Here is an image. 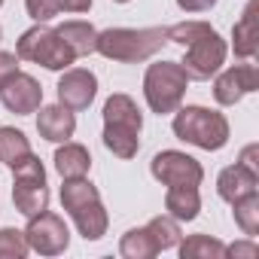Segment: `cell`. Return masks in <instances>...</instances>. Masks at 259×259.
<instances>
[{
    "mask_svg": "<svg viewBox=\"0 0 259 259\" xmlns=\"http://www.w3.org/2000/svg\"><path fill=\"white\" fill-rule=\"evenodd\" d=\"M165 43H168V28H107L98 31L95 52L110 61L141 64L153 58Z\"/></svg>",
    "mask_w": 259,
    "mask_h": 259,
    "instance_id": "obj_1",
    "label": "cell"
},
{
    "mask_svg": "<svg viewBox=\"0 0 259 259\" xmlns=\"http://www.w3.org/2000/svg\"><path fill=\"white\" fill-rule=\"evenodd\" d=\"M171 128L183 144H192L207 153H217L229 144V119L210 107H177Z\"/></svg>",
    "mask_w": 259,
    "mask_h": 259,
    "instance_id": "obj_2",
    "label": "cell"
},
{
    "mask_svg": "<svg viewBox=\"0 0 259 259\" xmlns=\"http://www.w3.org/2000/svg\"><path fill=\"white\" fill-rule=\"evenodd\" d=\"M186 85H189V76L180 67V61H156V64H150L147 73H144V98H147V107L153 113H159V116L174 113L183 104Z\"/></svg>",
    "mask_w": 259,
    "mask_h": 259,
    "instance_id": "obj_3",
    "label": "cell"
},
{
    "mask_svg": "<svg viewBox=\"0 0 259 259\" xmlns=\"http://www.w3.org/2000/svg\"><path fill=\"white\" fill-rule=\"evenodd\" d=\"M16 55L22 61L31 64H43L46 70H67L76 55L70 52V46L55 34V28H49L46 22H37L34 28H28L19 43H16Z\"/></svg>",
    "mask_w": 259,
    "mask_h": 259,
    "instance_id": "obj_4",
    "label": "cell"
},
{
    "mask_svg": "<svg viewBox=\"0 0 259 259\" xmlns=\"http://www.w3.org/2000/svg\"><path fill=\"white\" fill-rule=\"evenodd\" d=\"M13 204L22 217H37L49 210V186H46V168L43 162L31 153L25 162L13 168Z\"/></svg>",
    "mask_w": 259,
    "mask_h": 259,
    "instance_id": "obj_5",
    "label": "cell"
},
{
    "mask_svg": "<svg viewBox=\"0 0 259 259\" xmlns=\"http://www.w3.org/2000/svg\"><path fill=\"white\" fill-rule=\"evenodd\" d=\"M183 49H186V55H183L180 67L186 70L189 79H201V82L210 79L213 73H220L223 64H226V55H229V46L217 31L204 34L201 40H195V43H189Z\"/></svg>",
    "mask_w": 259,
    "mask_h": 259,
    "instance_id": "obj_6",
    "label": "cell"
},
{
    "mask_svg": "<svg viewBox=\"0 0 259 259\" xmlns=\"http://www.w3.org/2000/svg\"><path fill=\"white\" fill-rule=\"evenodd\" d=\"M150 174L162 186H201V180H204L201 162L192 159L189 153H180V150L156 153L153 162H150Z\"/></svg>",
    "mask_w": 259,
    "mask_h": 259,
    "instance_id": "obj_7",
    "label": "cell"
},
{
    "mask_svg": "<svg viewBox=\"0 0 259 259\" xmlns=\"http://www.w3.org/2000/svg\"><path fill=\"white\" fill-rule=\"evenodd\" d=\"M25 238H28V247L34 253H40V256H58L70 244V229H67V223L58 213L43 210L37 217H28Z\"/></svg>",
    "mask_w": 259,
    "mask_h": 259,
    "instance_id": "obj_8",
    "label": "cell"
},
{
    "mask_svg": "<svg viewBox=\"0 0 259 259\" xmlns=\"http://www.w3.org/2000/svg\"><path fill=\"white\" fill-rule=\"evenodd\" d=\"M55 89H58V104L79 113V110L92 107V101L98 95V76L92 70H85V67H67Z\"/></svg>",
    "mask_w": 259,
    "mask_h": 259,
    "instance_id": "obj_9",
    "label": "cell"
},
{
    "mask_svg": "<svg viewBox=\"0 0 259 259\" xmlns=\"http://www.w3.org/2000/svg\"><path fill=\"white\" fill-rule=\"evenodd\" d=\"M213 76H217L213 79V98L223 107H235L244 95L259 89V73L253 64H235V67H226L223 73H213Z\"/></svg>",
    "mask_w": 259,
    "mask_h": 259,
    "instance_id": "obj_10",
    "label": "cell"
},
{
    "mask_svg": "<svg viewBox=\"0 0 259 259\" xmlns=\"http://www.w3.org/2000/svg\"><path fill=\"white\" fill-rule=\"evenodd\" d=\"M0 104H4L10 113H16V116L37 113L40 104H43V89H40V82L31 73L19 70L16 76H10L4 85H0Z\"/></svg>",
    "mask_w": 259,
    "mask_h": 259,
    "instance_id": "obj_11",
    "label": "cell"
},
{
    "mask_svg": "<svg viewBox=\"0 0 259 259\" xmlns=\"http://www.w3.org/2000/svg\"><path fill=\"white\" fill-rule=\"evenodd\" d=\"M37 132H40V138L49 141V144H64V141H70L73 132H76V116H73V110H67L64 104H49V107L40 104Z\"/></svg>",
    "mask_w": 259,
    "mask_h": 259,
    "instance_id": "obj_12",
    "label": "cell"
},
{
    "mask_svg": "<svg viewBox=\"0 0 259 259\" xmlns=\"http://www.w3.org/2000/svg\"><path fill=\"white\" fill-rule=\"evenodd\" d=\"M256 186H259V174H253V171H247L244 165H229V168H223L220 171V177H217V192H220V198L223 201H238V198H244V195H250V192H256Z\"/></svg>",
    "mask_w": 259,
    "mask_h": 259,
    "instance_id": "obj_13",
    "label": "cell"
},
{
    "mask_svg": "<svg viewBox=\"0 0 259 259\" xmlns=\"http://www.w3.org/2000/svg\"><path fill=\"white\" fill-rule=\"evenodd\" d=\"M259 13V0H250L247 4V10L241 13V19L235 22V28H232V49H235V55L238 58H253L256 55V49H259V31H256V16Z\"/></svg>",
    "mask_w": 259,
    "mask_h": 259,
    "instance_id": "obj_14",
    "label": "cell"
},
{
    "mask_svg": "<svg viewBox=\"0 0 259 259\" xmlns=\"http://www.w3.org/2000/svg\"><path fill=\"white\" fill-rule=\"evenodd\" d=\"M55 171L61 174V180H76V177H85L89 174V168H92V156H89V150L82 147V144H70V141H64V144H58V150H55Z\"/></svg>",
    "mask_w": 259,
    "mask_h": 259,
    "instance_id": "obj_15",
    "label": "cell"
},
{
    "mask_svg": "<svg viewBox=\"0 0 259 259\" xmlns=\"http://www.w3.org/2000/svg\"><path fill=\"white\" fill-rule=\"evenodd\" d=\"M165 210L177 223H192L201 213L198 186H168V192H165Z\"/></svg>",
    "mask_w": 259,
    "mask_h": 259,
    "instance_id": "obj_16",
    "label": "cell"
},
{
    "mask_svg": "<svg viewBox=\"0 0 259 259\" xmlns=\"http://www.w3.org/2000/svg\"><path fill=\"white\" fill-rule=\"evenodd\" d=\"M104 125H119V128H132V132H141L144 128V116L135 104V98L128 95H110L104 104Z\"/></svg>",
    "mask_w": 259,
    "mask_h": 259,
    "instance_id": "obj_17",
    "label": "cell"
},
{
    "mask_svg": "<svg viewBox=\"0 0 259 259\" xmlns=\"http://www.w3.org/2000/svg\"><path fill=\"white\" fill-rule=\"evenodd\" d=\"M70 217H73V223H76V229H79V235H82L85 241H101V238L107 235L110 217H107V207L101 204V198H95V201H89V204L70 210Z\"/></svg>",
    "mask_w": 259,
    "mask_h": 259,
    "instance_id": "obj_18",
    "label": "cell"
},
{
    "mask_svg": "<svg viewBox=\"0 0 259 259\" xmlns=\"http://www.w3.org/2000/svg\"><path fill=\"white\" fill-rule=\"evenodd\" d=\"M55 34L70 46V52H73L76 58H79V55H92V52H95L98 31H95L89 22H79V19L64 22V25H58V28H55Z\"/></svg>",
    "mask_w": 259,
    "mask_h": 259,
    "instance_id": "obj_19",
    "label": "cell"
},
{
    "mask_svg": "<svg viewBox=\"0 0 259 259\" xmlns=\"http://www.w3.org/2000/svg\"><path fill=\"white\" fill-rule=\"evenodd\" d=\"M28 156H31V141L25 138V132L13 125H0V162L7 168H16Z\"/></svg>",
    "mask_w": 259,
    "mask_h": 259,
    "instance_id": "obj_20",
    "label": "cell"
},
{
    "mask_svg": "<svg viewBox=\"0 0 259 259\" xmlns=\"http://www.w3.org/2000/svg\"><path fill=\"white\" fill-rule=\"evenodd\" d=\"M104 147L119 159H135L141 150V132L119 128V125H104Z\"/></svg>",
    "mask_w": 259,
    "mask_h": 259,
    "instance_id": "obj_21",
    "label": "cell"
},
{
    "mask_svg": "<svg viewBox=\"0 0 259 259\" xmlns=\"http://www.w3.org/2000/svg\"><path fill=\"white\" fill-rule=\"evenodd\" d=\"M177 253L183 259H223L226 256V244L217 241L213 235H189L186 241L180 238Z\"/></svg>",
    "mask_w": 259,
    "mask_h": 259,
    "instance_id": "obj_22",
    "label": "cell"
},
{
    "mask_svg": "<svg viewBox=\"0 0 259 259\" xmlns=\"http://www.w3.org/2000/svg\"><path fill=\"white\" fill-rule=\"evenodd\" d=\"M119 253H122L125 259H153V256L159 253V247H156L153 235H150L147 226H144V229H128V232L122 235Z\"/></svg>",
    "mask_w": 259,
    "mask_h": 259,
    "instance_id": "obj_23",
    "label": "cell"
},
{
    "mask_svg": "<svg viewBox=\"0 0 259 259\" xmlns=\"http://www.w3.org/2000/svg\"><path fill=\"white\" fill-rule=\"evenodd\" d=\"M95 198H101V192H98V186H92L85 177L64 180V186H61V204H64L67 213L76 210V207H82V204H89V201H95Z\"/></svg>",
    "mask_w": 259,
    "mask_h": 259,
    "instance_id": "obj_24",
    "label": "cell"
},
{
    "mask_svg": "<svg viewBox=\"0 0 259 259\" xmlns=\"http://www.w3.org/2000/svg\"><path fill=\"white\" fill-rule=\"evenodd\" d=\"M232 213H235L238 229H241L247 238H256V232H259V195L250 192V195L232 201Z\"/></svg>",
    "mask_w": 259,
    "mask_h": 259,
    "instance_id": "obj_25",
    "label": "cell"
},
{
    "mask_svg": "<svg viewBox=\"0 0 259 259\" xmlns=\"http://www.w3.org/2000/svg\"><path fill=\"white\" fill-rule=\"evenodd\" d=\"M147 232L153 235L159 253H162V250H174V247L180 244V238H183V235H180V223H177L174 217H168V213L153 217V220L147 223Z\"/></svg>",
    "mask_w": 259,
    "mask_h": 259,
    "instance_id": "obj_26",
    "label": "cell"
},
{
    "mask_svg": "<svg viewBox=\"0 0 259 259\" xmlns=\"http://www.w3.org/2000/svg\"><path fill=\"white\" fill-rule=\"evenodd\" d=\"M31 247L22 229H13V226L0 229V259H25Z\"/></svg>",
    "mask_w": 259,
    "mask_h": 259,
    "instance_id": "obj_27",
    "label": "cell"
},
{
    "mask_svg": "<svg viewBox=\"0 0 259 259\" xmlns=\"http://www.w3.org/2000/svg\"><path fill=\"white\" fill-rule=\"evenodd\" d=\"M213 28L207 25V22H177V25H171L168 28V43H177V46H189V43H195V40H201L204 34H210Z\"/></svg>",
    "mask_w": 259,
    "mask_h": 259,
    "instance_id": "obj_28",
    "label": "cell"
},
{
    "mask_svg": "<svg viewBox=\"0 0 259 259\" xmlns=\"http://www.w3.org/2000/svg\"><path fill=\"white\" fill-rule=\"evenodd\" d=\"M25 10L34 22H52L58 16V0H25Z\"/></svg>",
    "mask_w": 259,
    "mask_h": 259,
    "instance_id": "obj_29",
    "label": "cell"
},
{
    "mask_svg": "<svg viewBox=\"0 0 259 259\" xmlns=\"http://www.w3.org/2000/svg\"><path fill=\"white\" fill-rule=\"evenodd\" d=\"M19 55L16 52H4V49H0V85H4L10 76H16L19 73Z\"/></svg>",
    "mask_w": 259,
    "mask_h": 259,
    "instance_id": "obj_30",
    "label": "cell"
},
{
    "mask_svg": "<svg viewBox=\"0 0 259 259\" xmlns=\"http://www.w3.org/2000/svg\"><path fill=\"white\" fill-rule=\"evenodd\" d=\"M259 147L256 144H250V147H244L241 150V159H238V165H244L247 171H253V174H259Z\"/></svg>",
    "mask_w": 259,
    "mask_h": 259,
    "instance_id": "obj_31",
    "label": "cell"
},
{
    "mask_svg": "<svg viewBox=\"0 0 259 259\" xmlns=\"http://www.w3.org/2000/svg\"><path fill=\"white\" fill-rule=\"evenodd\" d=\"M226 256H259V247L253 244V238H247V241H238V244H232V247H226Z\"/></svg>",
    "mask_w": 259,
    "mask_h": 259,
    "instance_id": "obj_32",
    "label": "cell"
},
{
    "mask_svg": "<svg viewBox=\"0 0 259 259\" xmlns=\"http://www.w3.org/2000/svg\"><path fill=\"white\" fill-rule=\"evenodd\" d=\"M177 7L183 13H207L217 7V0H177Z\"/></svg>",
    "mask_w": 259,
    "mask_h": 259,
    "instance_id": "obj_33",
    "label": "cell"
},
{
    "mask_svg": "<svg viewBox=\"0 0 259 259\" xmlns=\"http://www.w3.org/2000/svg\"><path fill=\"white\" fill-rule=\"evenodd\" d=\"M92 0H58V13H89Z\"/></svg>",
    "mask_w": 259,
    "mask_h": 259,
    "instance_id": "obj_34",
    "label": "cell"
},
{
    "mask_svg": "<svg viewBox=\"0 0 259 259\" xmlns=\"http://www.w3.org/2000/svg\"><path fill=\"white\" fill-rule=\"evenodd\" d=\"M113 4H132V0H113Z\"/></svg>",
    "mask_w": 259,
    "mask_h": 259,
    "instance_id": "obj_35",
    "label": "cell"
},
{
    "mask_svg": "<svg viewBox=\"0 0 259 259\" xmlns=\"http://www.w3.org/2000/svg\"><path fill=\"white\" fill-rule=\"evenodd\" d=\"M0 37H4V28H0Z\"/></svg>",
    "mask_w": 259,
    "mask_h": 259,
    "instance_id": "obj_36",
    "label": "cell"
},
{
    "mask_svg": "<svg viewBox=\"0 0 259 259\" xmlns=\"http://www.w3.org/2000/svg\"><path fill=\"white\" fill-rule=\"evenodd\" d=\"M0 7H4V0H0Z\"/></svg>",
    "mask_w": 259,
    "mask_h": 259,
    "instance_id": "obj_37",
    "label": "cell"
}]
</instances>
